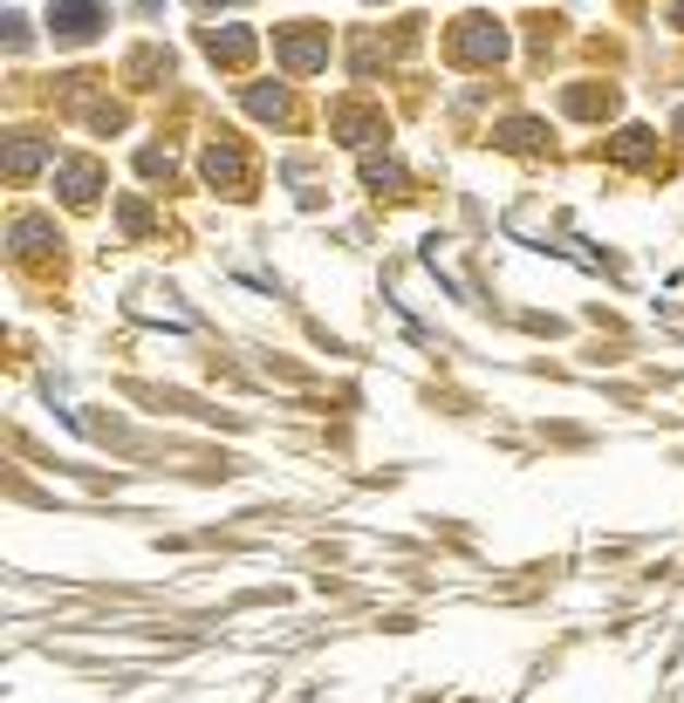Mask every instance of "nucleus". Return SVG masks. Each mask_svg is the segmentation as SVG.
<instances>
[{"mask_svg":"<svg viewBox=\"0 0 684 703\" xmlns=\"http://www.w3.org/2000/svg\"><path fill=\"white\" fill-rule=\"evenodd\" d=\"M96 21H104V14H96V8H56V28H62L69 41H83V35H96Z\"/></svg>","mask_w":684,"mask_h":703,"instance_id":"1","label":"nucleus"},{"mask_svg":"<svg viewBox=\"0 0 684 703\" xmlns=\"http://www.w3.org/2000/svg\"><path fill=\"white\" fill-rule=\"evenodd\" d=\"M466 48H472V56H500V28H493V21H466Z\"/></svg>","mask_w":684,"mask_h":703,"instance_id":"2","label":"nucleus"}]
</instances>
